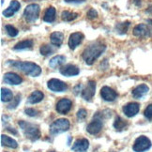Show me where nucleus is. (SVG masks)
<instances>
[{
  "mask_svg": "<svg viewBox=\"0 0 152 152\" xmlns=\"http://www.w3.org/2000/svg\"><path fill=\"white\" fill-rule=\"evenodd\" d=\"M145 12H147V13H149V14H151V15H152V5H151V6H149V7L148 8V10H145Z\"/></svg>",
  "mask_w": 152,
  "mask_h": 152,
  "instance_id": "41",
  "label": "nucleus"
},
{
  "mask_svg": "<svg viewBox=\"0 0 152 152\" xmlns=\"http://www.w3.org/2000/svg\"><path fill=\"white\" fill-rule=\"evenodd\" d=\"M131 26V22L126 21L122 23H118L115 26V31L119 35H124L128 32V29Z\"/></svg>",
  "mask_w": 152,
  "mask_h": 152,
  "instance_id": "22",
  "label": "nucleus"
},
{
  "mask_svg": "<svg viewBox=\"0 0 152 152\" xmlns=\"http://www.w3.org/2000/svg\"><path fill=\"white\" fill-rule=\"evenodd\" d=\"M59 72L62 75L67 76V77H71V76H75L78 75L80 71L78 67H76L75 65H72V64H68V65L62 67Z\"/></svg>",
  "mask_w": 152,
  "mask_h": 152,
  "instance_id": "16",
  "label": "nucleus"
},
{
  "mask_svg": "<svg viewBox=\"0 0 152 152\" xmlns=\"http://www.w3.org/2000/svg\"><path fill=\"white\" fill-rule=\"evenodd\" d=\"M102 119L95 118V119H93L88 124V126L86 127V131L90 134L95 135V134H98L102 131Z\"/></svg>",
  "mask_w": 152,
  "mask_h": 152,
  "instance_id": "12",
  "label": "nucleus"
},
{
  "mask_svg": "<svg viewBox=\"0 0 152 152\" xmlns=\"http://www.w3.org/2000/svg\"><path fill=\"white\" fill-rule=\"evenodd\" d=\"M7 64L10 67H13L19 71L25 72L26 74L32 76V77H38L42 73V69L39 65L33 62H23V61H13L8 60Z\"/></svg>",
  "mask_w": 152,
  "mask_h": 152,
  "instance_id": "2",
  "label": "nucleus"
},
{
  "mask_svg": "<svg viewBox=\"0 0 152 152\" xmlns=\"http://www.w3.org/2000/svg\"><path fill=\"white\" fill-rule=\"evenodd\" d=\"M1 144L2 145H5V147H8L10 148H16L18 147V144H17V142L14 139L5 135V134H2L1 135Z\"/></svg>",
  "mask_w": 152,
  "mask_h": 152,
  "instance_id": "23",
  "label": "nucleus"
},
{
  "mask_svg": "<svg viewBox=\"0 0 152 152\" xmlns=\"http://www.w3.org/2000/svg\"><path fill=\"white\" fill-rule=\"evenodd\" d=\"M114 127L118 132H122V131L126 130V128L128 127V123L126 120L121 118L120 116H118L114 122Z\"/></svg>",
  "mask_w": 152,
  "mask_h": 152,
  "instance_id": "27",
  "label": "nucleus"
},
{
  "mask_svg": "<svg viewBox=\"0 0 152 152\" xmlns=\"http://www.w3.org/2000/svg\"><path fill=\"white\" fill-rule=\"evenodd\" d=\"M77 17H78V13L72 12V11H68V10H64L61 13V19L64 22H72L75 20Z\"/></svg>",
  "mask_w": 152,
  "mask_h": 152,
  "instance_id": "28",
  "label": "nucleus"
},
{
  "mask_svg": "<svg viewBox=\"0 0 152 152\" xmlns=\"http://www.w3.org/2000/svg\"><path fill=\"white\" fill-rule=\"evenodd\" d=\"M52 152H53V151H52Z\"/></svg>",
  "mask_w": 152,
  "mask_h": 152,
  "instance_id": "42",
  "label": "nucleus"
},
{
  "mask_svg": "<svg viewBox=\"0 0 152 152\" xmlns=\"http://www.w3.org/2000/svg\"><path fill=\"white\" fill-rule=\"evenodd\" d=\"M4 82L6 84H9V85L17 86L22 83L23 79L18 74H16L14 72H7L4 74Z\"/></svg>",
  "mask_w": 152,
  "mask_h": 152,
  "instance_id": "17",
  "label": "nucleus"
},
{
  "mask_svg": "<svg viewBox=\"0 0 152 152\" xmlns=\"http://www.w3.org/2000/svg\"><path fill=\"white\" fill-rule=\"evenodd\" d=\"M95 92H96V82L90 80L87 82L86 86L82 90V97L86 101H91V99L95 95Z\"/></svg>",
  "mask_w": 152,
  "mask_h": 152,
  "instance_id": "9",
  "label": "nucleus"
},
{
  "mask_svg": "<svg viewBox=\"0 0 152 152\" xmlns=\"http://www.w3.org/2000/svg\"><path fill=\"white\" fill-rule=\"evenodd\" d=\"M7 131H9L10 132H11V133H13V134H15V135H16V134H17V132L14 130V129L13 128H10V127H8L7 128Z\"/></svg>",
  "mask_w": 152,
  "mask_h": 152,
  "instance_id": "39",
  "label": "nucleus"
},
{
  "mask_svg": "<svg viewBox=\"0 0 152 152\" xmlns=\"http://www.w3.org/2000/svg\"><path fill=\"white\" fill-rule=\"evenodd\" d=\"M18 125L20 126L21 130L26 136V138L30 139L31 141H36V140H38L40 137V132L39 126L29 123V122L24 120H20L18 122Z\"/></svg>",
  "mask_w": 152,
  "mask_h": 152,
  "instance_id": "3",
  "label": "nucleus"
},
{
  "mask_svg": "<svg viewBox=\"0 0 152 152\" xmlns=\"http://www.w3.org/2000/svg\"><path fill=\"white\" fill-rule=\"evenodd\" d=\"M56 9L54 7H49L45 10L43 16V21L46 23H53L56 20Z\"/></svg>",
  "mask_w": 152,
  "mask_h": 152,
  "instance_id": "24",
  "label": "nucleus"
},
{
  "mask_svg": "<svg viewBox=\"0 0 152 152\" xmlns=\"http://www.w3.org/2000/svg\"><path fill=\"white\" fill-rule=\"evenodd\" d=\"M66 3H71V4H81L84 3L86 0H64Z\"/></svg>",
  "mask_w": 152,
  "mask_h": 152,
  "instance_id": "38",
  "label": "nucleus"
},
{
  "mask_svg": "<svg viewBox=\"0 0 152 152\" xmlns=\"http://www.w3.org/2000/svg\"><path fill=\"white\" fill-rule=\"evenodd\" d=\"M44 98V95L42 91L39 90H35L33 91L30 96L28 97V100H27V102L30 103V104H35V103H39Z\"/></svg>",
  "mask_w": 152,
  "mask_h": 152,
  "instance_id": "20",
  "label": "nucleus"
},
{
  "mask_svg": "<svg viewBox=\"0 0 152 152\" xmlns=\"http://www.w3.org/2000/svg\"><path fill=\"white\" fill-rule=\"evenodd\" d=\"M13 94L10 89L8 88H4L2 87L1 88V101L3 102H10L11 100H13Z\"/></svg>",
  "mask_w": 152,
  "mask_h": 152,
  "instance_id": "29",
  "label": "nucleus"
},
{
  "mask_svg": "<svg viewBox=\"0 0 152 152\" xmlns=\"http://www.w3.org/2000/svg\"><path fill=\"white\" fill-rule=\"evenodd\" d=\"M105 50H106L105 44H103L101 42H94L91 44H89L83 51L82 57L85 60L86 64L90 66L95 62V60H97L102 56V54Z\"/></svg>",
  "mask_w": 152,
  "mask_h": 152,
  "instance_id": "1",
  "label": "nucleus"
},
{
  "mask_svg": "<svg viewBox=\"0 0 152 152\" xmlns=\"http://www.w3.org/2000/svg\"><path fill=\"white\" fill-rule=\"evenodd\" d=\"M82 88H83V86H82L81 84H78L77 86H76L74 88H73V92H74V94L75 95H78L79 93L81 92Z\"/></svg>",
  "mask_w": 152,
  "mask_h": 152,
  "instance_id": "37",
  "label": "nucleus"
},
{
  "mask_svg": "<svg viewBox=\"0 0 152 152\" xmlns=\"http://www.w3.org/2000/svg\"><path fill=\"white\" fill-rule=\"evenodd\" d=\"M89 148V142L87 139L82 138L78 139L74 142L73 145L72 147V150L74 152H86V150Z\"/></svg>",
  "mask_w": 152,
  "mask_h": 152,
  "instance_id": "14",
  "label": "nucleus"
},
{
  "mask_svg": "<svg viewBox=\"0 0 152 152\" xmlns=\"http://www.w3.org/2000/svg\"><path fill=\"white\" fill-rule=\"evenodd\" d=\"M39 53H40V55H42L44 56H50L52 54H54L55 49L53 48V46H51L49 44H43V45L40 46Z\"/></svg>",
  "mask_w": 152,
  "mask_h": 152,
  "instance_id": "30",
  "label": "nucleus"
},
{
  "mask_svg": "<svg viewBox=\"0 0 152 152\" xmlns=\"http://www.w3.org/2000/svg\"><path fill=\"white\" fill-rule=\"evenodd\" d=\"M20 7L21 5L18 1H16V0H12V1L10 2V6L6 9L4 11H3V15L6 18H10V17L13 16L17 11L20 10Z\"/></svg>",
  "mask_w": 152,
  "mask_h": 152,
  "instance_id": "18",
  "label": "nucleus"
},
{
  "mask_svg": "<svg viewBox=\"0 0 152 152\" xmlns=\"http://www.w3.org/2000/svg\"><path fill=\"white\" fill-rule=\"evenodd\" d=\"M47 86L50 90L54 92H64L68 89V86L66 83L56 78L50 79L47 83Z\"/></svg>",
  "mask_w": 152,
  "mask_h": 152,
  "instance_id": "8",
  "label": "nucleus"
},
{
  "mask_svg": "<svg viewBox=\"0 0 152 152\" xmlns=\"http://www.w3.org/2000/svg\"><path fill=\"white\" fill-rule=\"evenodd\" d=\"M25 113L29 116H36L39 114V111L34 108H27L25 110Z\"/></svg>",
  "mask_w": 152,
  "mask_h": 152,
  "instance_id": "36",
  "label": "nucleus"
},
{
  "mask_svg": "<svg viewBox=\"0 0 152 152\" xmlns=\"http://www.w3.org/2000/svg\"><path fill=\"white\" fill-rule=\"evenodd\" d=\"M69 129V121L65 118H59L54 121L50 126V133L52 135H56L58 133L67 132Z\"/></svg>",
  "mask_w": 152,
  "mask_h": 152,
  "instance_id": "5",
  "label": "nucleus"
},
{
  "mask_svg": "<svg viewBox=\"0 0 152 152\" xmlns=\"http://www.w3.org/2000/svg\"><path fill=\"white\" fill-rule=\"evenodd\" d=\"M50 39L53 45H55L56 47H60L64 39V35L61 32H53L50 36Z\"/></svg>",
  "mask_w": 152,
  "mask_h": 152,
  "instance_id": "21",
  "label": "nucleus"
},
{
  "mask_svg": "<svg viewBox=\"0 0 152 152\" xmlns=\"http://www.w3.org/2000/svg\"><path fill=\"white\" fill-rule=\"evenodd\" d=\"M98 17V12L94 10V9H90L88 11H87V18L90 20H95Z\"/></svg>",
  "mask_w": 152,
  "mask_h": 152,
  "instance_id": "35",
  "label": "nucleus"
},
{
  "mask_svg": "<svg viewBox=\"0 0 152 152\" xmlns=\"http://www.w3.org/2000/svg\"><path fill=\"white\" fill-rule=\"evenodd\" d=\"M101 96L105 102H114L118 97V93L109 86H103L101 89Z\"/></svg>",
  "mask_w": 152,
  "mask_h": 152,
  "instance_id": "13",
  "label": "nucleus"
},
{
  "mask_svg": "<svg viewBox=\"0 0 152 152\" xmlns=\"http://www.w3.org/2000/svg\"><path fill=\"white\" fill-rule=\"evenodd\" d=\"M65 61H66V57L64 56H54L50 59L49 66L53 69H55V68L61 66Z\"/></svg>",
  "mask_w": 152,
  "mask_h": 152,
  "instance_id": "26",
  "label": "nucleus"
},
{
  "mask_svg": "<svg viewBox=\"0 0 152 152\" xmlns=\"http://www.w3.org/2000/svg\"><path fill=\"white\" fill-rule=\"evenodd\" d=\"M140 106L137 102H130L126 104L123 107V112L128 116V118H132V116L136 115L139 112Z\"/></svg>",
  "mask_w": 152,
  "mask_h": 152,
  "instance_id": "15",
  "label": "nucleus"
},
{
  "mask_svg": "<svg viewBox=\"0 0 152 152\" xmlns=\"http://www.w3.org/2000/svg\"><path fill=\"white\" fill-rule=\"evenodd\" d=\"M151 141L147 136H140L138 137L133 144V150L135 152H145L151 148Z\"/></svg>",
  "mask_w": 152,
  "mask_h": 152,
  "instance_id": "7",
  "label": "nucleus"
},
{
  "mask_svg": "<svg viewBox=\"0 0 152 152\" xmlns=\"http://www.w3.org/2000/svg\"><path fill=\"white\" fill-rule=\"evenodd\" d=\"M33 47V40L32 39H25L22 40V42H19L17 43L13 49L14 50H27V49H32Z\"/></svg>",
  "mask_w": 152,
  "mask_h": 152,
  "instance_id": "25",
  "label": "nucleus"
},
{
  "mask_svg": "<svg viewBox=\"0 0 152 152\" xmlns=\"http://www.w3.org/2000/svg\"><path fill=\"white\" fill-rule=\"evenodd\" d=\"M72 102L69 101V99H61V100L56 103V109L59 114L65 115L69 112V110L72 108Z\"/></svg>",
  "mask_w": 152,
  "mask_h": 152,
  "instance_id": "11",
  "label": "nucleus"
},
{
  "mask_svg": "<svg viewBox=\"0 0 152 152\" xmlns=\"http://www.w3.org/2000/svg\"><path fill=\"white\" fill-rule=\"evenodd\" d=\"M21 102V95H17L13 100H12V102H11V103L8 106V109H15L17 106H18V104H19V102Z\"/></svg>",
  "mask_w": 152,
  "mask_h": 152,
  "instance_id": "32",
  "label": "nucleus"
},
{
  "mask_svg": "<svg viewBox=\"0 0 152 152\" xmlns=\"http://www.w3.org/2000/svg\"><path fill=\"white\" fill-rule=\"evenodd\" d=\"M5 29H6V32H7V34L9 35L10 37H16L17 35H18L19 31H18V29L15 28L14 26H10V25H7V26H5Z\"/></svg>",
  "mask_w": 152,
  "mask_h": 152,
  "instance_id": "31",
  "label": "nucleus"
},
{
  "mask_svg": "<svg viewBox=\"0 0 152 152\" xmlns=\"http://www.w3.org/2000/svg\"><path fill=\"white\" fill-rule=\"evenodd\" d=\"M39 11H40V8L38 4L32 3V4L27 5L24 11V17L26 21L29 23V24L35 23L39 18Z\"/></svg>",
  "mask_w": 152,
  "mask_h": 152,
  "instance_id": "4",
  "label": "nucleus"
},
{
  "mask_svg": "<svg viewBox=\"0 0 152 152\" xmlns=\"http://www.w3.org/2000/svg\"><path fill=\"white\" fill-rule=\"evenodd\" d=\"M85 36L83 33L81 32H74L72 34L69 35V47L71 48L72 50H74L79 44H81V42H83Z\"/></svg>",
  "mask_w": 152,
  "mask_h": 152,
  "instance_id": "10",
  "label": "nucleus"
},
{
  "mask_svg": "<svg viewBox=\"0 0 152 152\" xmlns=\"http://www.w3.org/2000/svg\"><path fill=\"white\" fill-rule=\"evenodd\" d=\"M145 116L149 120H152V104H149L148 106L145 108V112H144Z\"/></svg>",
  "mask_w": 152,
  "mask_h": 152,
  "instance_id": "34",
  "label": "nucleus"
},
{
  "mask_svg": "<svg viewBox=\"0 0 152 152\" xmlns=\"http://www.w3.org/2000/svg\"><path fill=\"white\" fill-rule=\"evenodd\" d=\"M149 91V87L147 85H140L136 86L135 88L132 90V96L135 99H142L148 94Z\"/></svg>",
  "mask_w": 152,
  "mask_h": 152,
  "instance_id": "19",
  "label": "nucleus"
},
{
  "mask_svg": "<svg viewBox=\"0 0 152 152\" xmlns=\"http://www.w3.org/2000/svg\"><path fill=\"white\" fill-rule=\"evenodd\" d=\"M87 115V112L86 109H80L77 112V118L79 121H83L84 119H86Z\"/></svg>",
  "mask_w": 152,
  "mask_h": 152,
  "instance_id": "33",
  "label": "nucleus"
},
{
  "mask_svg": "<svg viewBox=\"0 0 152 152\" xmlns=\"http://www.w3.org/2000/svg\"><path fill=\"white\" fill-rule=\"evenodd\" d=\"M133 3L135 4L137 7H139V6H141V0H132Z\"/></svg>",
  "mask_w": 152,
  "mask_h": 152,
  "instance_id": "40",
  "label": "nucleus"
},
{
  "mask_svg": "<svg viewBox=\"0 0 152 152\" xmlns=\"http://www.w3.org/2000/svg\"><path fill=\"white\" fill-rule=\"evenodd\" d=\"M148 25L139 24L133 28V35L138 38H148L152 36V20H148Z\"/></svg>",
  "mask_w": 152,
  "mask_h": 152,
  "instance_id": "6",
  "label": "nucleus"
}]
</instances>
